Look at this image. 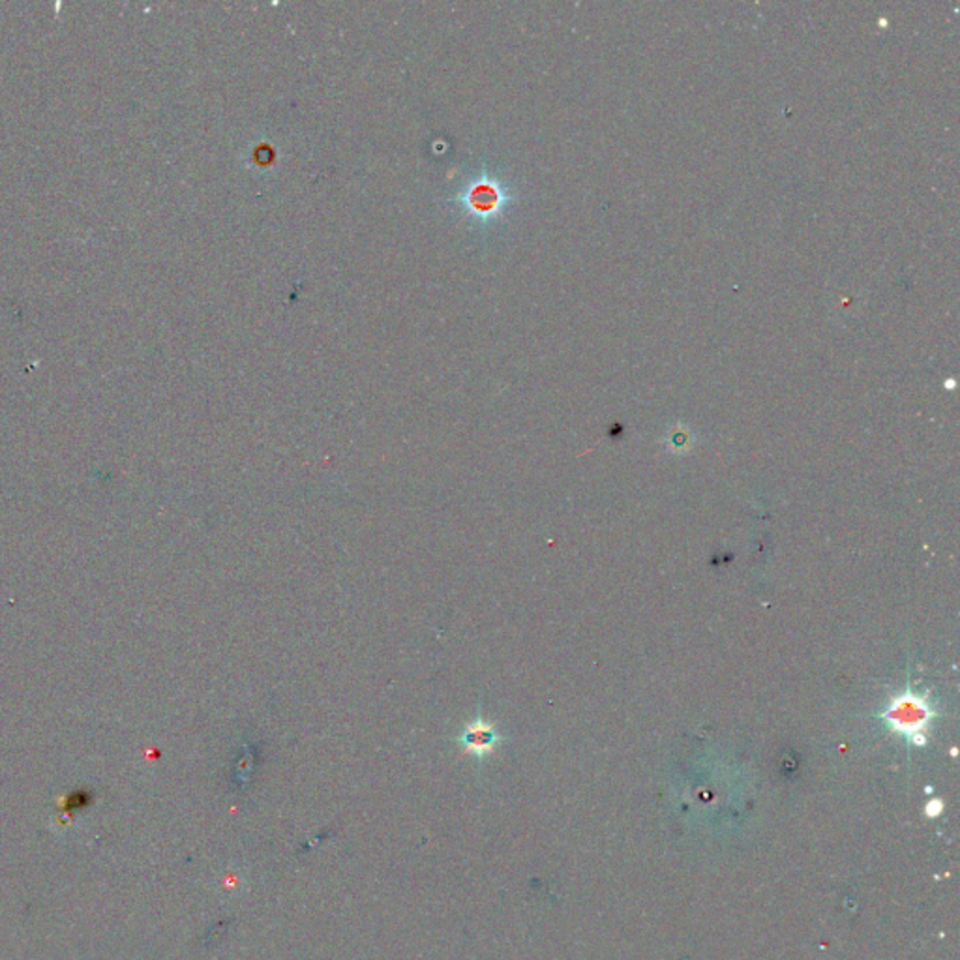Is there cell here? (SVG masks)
<instances>
[{
    "label": "cell",
    "instance_id": "1",
    "mask_svg": "<svg viewBox=\"0 0 960 960\" xmlns=\"http://www.w3.org/2000/svg\"><path fill=\"white\" fill-rule=\"evenodd\" d=\"M936 715L938 713L932 708V703L929 702V698L921 697V694L908 689L904 694H898V697L893 698L892 702L887 703L882 719L892 726L893 732L908 737L910 743L917 747H925L929 741L927 730L935 721Z\"/></svg>",
    "mask_w": 960,
    "mask_h": 960
},
{
    "label": "cell",
    "instance_id": "2",
    "mask_svg": "<svg viewBox=\"0 0 960 960\" xmlns=\"http://www.w3.org/2000/svg\"><path fill=\"white\" fill-rule=\"evenodd\" d=\"M499 740L501 737H499L497 730L492 726L490 722L477 719V721L470 722L465 726L464 732L460 735V745L467 753L473 754V756L484 758V756H488L497 747Z\"/></svg>",
    "mask_w": 960,
    "mask_h": 960
}]
</instances>
